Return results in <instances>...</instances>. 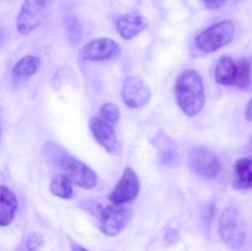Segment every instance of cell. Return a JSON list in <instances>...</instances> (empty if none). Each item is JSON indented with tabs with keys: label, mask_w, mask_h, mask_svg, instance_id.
<instances>
[{
	"label": "cell",
	"mask_w": 252,
	"mask_h": 251,
	"mask_svg": "<svg viewBox=\"0 0 252 251\" xmlns=\"http://www.w3.org/2000/svg\"><path fill=\"white\" fill-rule=\"evenodd\" d=\"M44 155L56 166L61 167L71 181L83 188H93L97 182L96 174L85 162L68 154L65 150L54 143H46L43 149Z\"/></svg>",
	"instance_id": "1"
},
{
	"label": "cell",
	"mask_w": 252,
	"mask_h": 251,
	"mask_svg": "<svg viewBox=\"0 0 252 251\" xmlns=\"http://www.w3.org/2000/svg\"><path fill=\"white\" fill-rule=\"evenodd\" d=\"M175 95L185 115L189 117L198 115L206 102V93L201 75L192 69L184 71L175 84Z\"/></svg>",
	"instance_id": "2"
},
{
	"label": "cell",
	"mask_w": 252,
	"mask_h": 251,
	"mask_svg": "<svg viewBox=\"0 0 252 251\" xmlns=\"http://www.w3.org/2000/svg\"><path fill=\"white\" fill-rule=\"evenodd\" d=\"M219 235L221 240L233 250H238L244 245L246 238L245 220L240 212L234 207L224 209L219 219Z\"/></svg>",
	"instance_id": "3"
},
{
	"label": "cell",
	"mask_w": 252,
	"mask_h": 251,
	"mask_svg": "<svg viewBox=\"0 0 252 251\" xmlns=\"http://www.w3.org/2000/svg\"><path fill=\"white\" fill-rule=\"evenodd\" d=\"M235 33V26L230 20L212 25L197 36L194 44L204 53H213L230 43Z\"/></svg>",
	"instance_id": "4"
},
{
	"label": "cell",
	"mask_w": 252,
	"mask_h": 251,
	"mask_svg": "<svg viewBox=\"0 0 252 251\" xmlns=\"http://www.w3.org/2000/svg\"><path fill=\"white\" fill-rule=\"evenodd\" d=\"M57 0H25L17 15L16 27L21 34H29L39 26L44 15Z\"/></svg>",
	"instance_id": "5"
},
{
	"label": "cell",
	"mask_w": 252,
	"mask_h": 251,
	"mask_svg": "<svg viewBox=\"0 0 252 251\" xmlns=\"http://www.w3.org/2000/svg\"><path fill=\"white\" fill-rule=\"evenodd\" d=\"M133 211L125 206L111 204L105 207L100 214V228L107 236H116L128 225Z\"/></svg>",
	"instance_id": "6"
},
{
	"label": "cell",
	"mask_w": 252,
	"mask_h": 251,
	"mask_svg": "<svg viewBox=\"0 0 252 251\" xmlns=\"http://www.w3.org/2000/svg\"><path fill=\"white\" fill-rule=\"evenodd\" d=\"M189 166L204 179H214L221 171L219 157L203 147L193 148L189 154Z\"/></svg>",
	"instance_id": "7"
},
{
	"label": "cell",
	"mask_w": 252,
	"mask_h": 251,
	"mask_svg": "<svg viewBox=\"0 0 252 251\" xmlns=\"http://www.w3.org/2000/svg\"><path fill=\"white\" fill-rule=\"evenodd\" d=\"M139 191L140 181L138 179L137 174H135L133 169L127 167L123 171L122 177L117 182L113 191L108 194V199L112 202V204L123 206V204L135 199V197L139 194Z\"/></svg>",
	"instance_id": "8"
},
{
	"label": "cell",
	"mask_w": 252,
	"mask_h": 251,
	"mask_svg": "<svg viewBox=\"0 0 252 251\" xmlns=\"http://www.w3.org/2000/svg\"><path fill=\"white\" fill-rule=\"evenodd\" d=\"M122 100L128 107L139 108L147 105L152 97V91L138 76H128L122 85Z\"/></svg>",
	"instance_id": "9"
},
{
	"label": "cell",
	"mask_w": 252,
	"mask_h": 251,
	"mask_svg": "<svg viewBox=\"0 0 252 251\" xmlns=\"http://www.w3.org/2000/svg\"><path fill=\"white\" fill-rule=\"evenodd\" d=\"M90 130L94 138L97 140L98 144L103 148L107 153L112 155H117L121 153V145L116 137L115 127L103 120L102 117H91L90 118Z\"/></svg>",
	"instance_id": "10"
},
{
	"label": "cell",
	"mask_w": 252,
	"mask_h": 251,
	"mask_svg": "<svg viewBox=\"0 0 252 251\" xmlns=\"http://www.w3.org/2000/svg\"><path fill=\"white\" fill-rule=\"evenodd\" d=\"M121 48L111 38H97L89 42L81 48L80 54L85 61H106L120 56Z\"/></svg>",
	"instance_id": "11"
},
{
	"label": "cell",
	"mask_w": 252,
	"mask_h": 251,
	"mask_svg": "<svg viewBox=\"0 0 252 251\" xmlns=\"http://www.w3.org/2000/svg\"><path fill=\"white\" fill-rule=\"evenodd\" d=\"M149 22L143 15L139 14H128L121 16L116 21V29L121 37L125 39H132L135 36L144 31L148 27Z\"/></svg>",
	"instance_id": "12"
},
{
	"label": "cell",
	"mask_w": 252,
	"mask_h": 251,
	"mask_svg": "<svg viewBox=\"0 0 252 251\" xmlns=\"http://www.w3.org/2000/svg\"><path fill=\"white\" fill-rule=\"evenodd\" d=\"M239 63L229 57H221L218 61L214 71L216 81L220 85L236 86L239 80Z\"/></svg>",
	"instance_id": "13"
},
{
	"label": "cell",
	"mask_w": 252,
	"mask_h": 251,
	"mask_svg": "<svg viewBox=\"0 0 252 251\" xmlns=\"http://www.w3.org/2000/svg\"><path fill=\"white\" fill-rule=\"evenodd\" d=\"M0 198H1V204H0V224L2 226H7L12 223L15 218V213L17 211V197L14 192L6 186L0 187Z\"/></svg>",
	"instance_id": "14"
},
{
	"label": "cell",
	"mask_w": 252,
	"mask_h": 251,
	"mask_svg": "<svg viewBox=\"0 0 252 251\" xmlns=\"http://www.w3.org/2000/svg\"><path fill=\"white\" fill-rule=\"evenodd\" d=\"M233 186L235 189L252 188V160H238L234 165Z\"/></svg>",
	"instance_id": "15"
},
{
	"label": "cell",
	"mask_w": 252,
	"mask_h": 251,
	"mask_svg": "<svg viewBox=\"0 0 252 251\" xmlns=\"http://www.w3.org/2000/svg\"><path fill=\"white\" fill-rule=\"evenodd\" d=\"M41 68V59L36 56H25L12 68V78L16 81H25L33 76Z\"/></svg>",
	"instance_id": "16"
},
{
	"label": "cell",
	"mask_w": 252,
	"mask_h": 251,
	"mask_svg": "<svg viewBox=\"0 0 252 251\" xmlns=\"http://www.w3.org/2000/svg\"><path fill=\"white\" fill-rule=\"evenodd\" d=\"M73 181L65 174H59L53 177L51 182V193L63 199H69L73 197Z\"/></svg>",
	"instance_id": "17"
},
{
	"label": "cell",
	"mask_w": 252,
	"mask_h": 251,
	"mask_svg": "<svg viewBox=\"0 0 252 251\" xmlns=\"http://www.w3.org/2000/svg\"><path fill=\"white\" fill-rule=\"evenodd\" d=\"M100 112H101V117L113 126H115L116 123L118 122V120H120L121 111H120V107H118L116 103H111V102L103 103Z\"/></svg>",
	"instance_id": "18"
},
{
	"label": "cell",
	"mask_w": 252,
	"mask_h": 251,
	"mask_svg": "<svg viewBox=\"0 0 252 251\" xmlns=\"http://www.w3.org/2000/svg\"><path fill=\"white\" fill-rule=\"evenodd\" d=\"M239 80L238 85L239 88H248L251 84V63L246 59L239 62Z\"/></svg>",
	"instance_id": "19"
},
{
	"label": "cell",
	"mask_w": 252,
	"mask_h": 251,
	"mask_svg": "<svg viewBox=\"0 0 252 251\" xmlns=\"http://www.w3.org/2000/svg\"><path fill=\"white\" fill-rule=\"evenodd\" d=\"M43 236L38 233H31L27 238L26 249L27 251H38L43 246Z\"/></svg>",
	"instance_id": "20"
},
{
	"label": "cell",
	"mask_w": 252,
	"mask_h": 251,
	"mask_svg": "<svg viewBox=\"0 0 252 251\" xmlns=\"http://www.w3.org/2000/svg\"><path fill=\"white\" fill-rule=\"evenodd\" d=\"M176 161H179V157L176 155V153L171 152V150H167L165 154L161 155L162 164H175Z\"/></svg>",
	"instance_id": "21"
},
{
	"label": "cell",
	"mask_w": 252,
	"mask_h": 251,
	"mask_svg": "<svg viewBox=\"0 0 252 251\" xmlns=\"http://www.w3.org/2000/svg\"><path fill=\"white\" fill-rule=\"evenodd\" d=\"M203 1L209 9H219L226 0H203Z\"/></svg>",
	"instance_id": "22"
},
{
	"label": "cell",
	"mask_w": 252,
	"mask_h": 251,
	"mask_svg": "<svg viewBox=\"0 0 252 251\" xmlns=\"http://www.w3.org/2000/svg\"><path fill=\"white\" fill-rule=\"evenodd\" d=\"M245 117L248 121H251L252 122V98L249 101L248 106H246V110H245Z\"/></svg>",
	"instance_id": "23"
},
{
	"label": "cell",
	"mask_w": 252,
	"mask_h": 251,
	"mask_svg": "<svg viewBox=\"0 0 252 251\" xmlns=\"http://www.w3.org/2000/svg\"><path fill=\"white\" fill-rule=\"evenodd\" d=\"M71 251H88L85 248L80 246L79 244L71 243Z\"/></svg>",
	"instance_id": "24"
}]
</instances>
